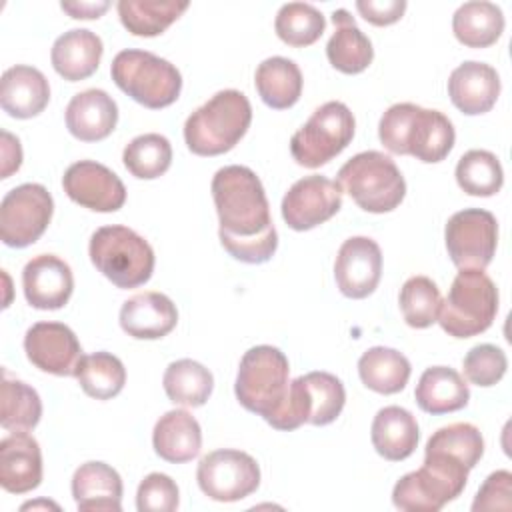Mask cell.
I'll return each instance as SVG.
<instances>
[{"label": "cell", "instance_id": "obj_45", "mask_svg": "<svg viewBox=\"0 0 512 512\" xmlns=\"http://www.w3.org/2000/svg\"><path fill=\"white\" fill-rule=\"evenodd\" d=\"M512 474L508 470L492 472L480 486L472 510H510L512 508Z\"/></svg>", "mask_w": 512, "mask_h": 512}, {"label": "cell", "instance_id": "obj_41", "mask_svg": "<svg viewBox=\"0 0 512 512\" xmlns=\"http://www.w3.org/2000/svg\"><path fill=\"white\" fill-rule=\"evenodd\" d=\"M398 302L408 326L428 328L438 320L442 294L428 276H412L402 284Z\"/></svg>", "mask_w": 512, "mask_h": 512}, {"label": "cell", "instance_id": "obj_23", "mask_svg": "<svg viewBox=\"0 0 512 512\" xmlns=\"http://www.w3.org/2000/svg\"><path fill=\"white\" fill-rule=\"evenodd\" d=\"M50 102V84L46 76L26 64H16L2 74L0 106L12 118H34Z\"/></svg>", "mask_w": 512, "mask_h": 512}, {"label": "cell", "instance_id": "obj_35", "mask_svg": "<svg viewBox=\"0 0 512 512\" xmlns=\"http://www.w3.org/2000/svg\"><path fill=\"white\" fill-rule=\"evenodd\" d=\"M76 380L90 398L110 400L122 392L126 384V368L118 356L100 350L82 356L76 368Z\"/></svg>", "mask_w": 512, "mask_h": 512}, {"label": "cell", "instance_id": "obj_13", "mask_svg": "<svg viewBox=\"0 0 512 512\" xmlns=\"http://www.w3.org/2000/svg\"><path fill=\"white\" fill-rule=\"evenodd\" d=\"M196 480L208 498L216 502H238L260 486V466L242 450L222 448L200 460Z\"/></svg>", "mask_w": 512, "mask_h": 512}, {"label": "cell", "instance_id": "obj_27", "mask_svg": "<svg viewBox=\"0 0 512 512\" xmlns=\"http://www.w3.org/2000/svg\"><path fill=\"white\" fill-rule=\"evenodd\" d=\"M418 436L416 418L402 406H384L372 420V446L390 462H400L412 456L418 446Z\"/></svg>", "mask_w": 512, "mask_h": 512}, {"label": "cell", "instance_id": "obj_40", "mask_svg": "<svg viewBox=\"0 0 512 512\" xmlns=\"http://www.w3.org/2000/svg\"><path fill=\"white\" fill-rule=\"evenodd\" d=\"M326 28V18L324 14L306 2H288L280 6L276 20H274V30L278 38L294 48H304L314 44Z\"/></svg>", "mask_w": 512, "mask_h": 512}, {"label": "cell", "instance_id": "obj_43", "mask_svg": "<svg viewBox=\"0 0 512 512\" xmlns=\"http://www.w3.org/2000/svg\"><path fill=\"white\" fill-rule=\"evenodd\" d=\"M464 376L482 388L494 386L502 380L508 368V358L502 348L494 344H478L468 350L462 360Z\"/></svg>", "mask_w": 512, "mask_h": 512}, {"label": "cell", "instance_id": "obj_4", "mask_svg": "<svg viewBox=\"0 0 512 512\" xmlns=\"http://www.w3.org/2000/svg\"><path fill=\"white\" fill-rule=\"evenodd\" d=\"M288 376L290 366L284 352L260 344L244 352L236 374L234 394L248 412L262 416L272 426L288 398Z\"/></svg>", "mask_w": 512, "mask_h": 512}, {"label": "cell", "instance_id": "obj_39", "mask_svg": "<svg viewBox=\"0 0 512 512\" xmlns=\"http://www.w3.org/2000/svg\"><path fill=\"white\" fill-rule=\"evenodd\" d=\"M0 424L8 432H28L42 416V402L38 392L22 380L4 378L0 392Z\"/></svg>", "mask_w": 512, "mask_h": 512}, {"label": "cell", "instance_id": "obj_10", "mask_svg": "<svg viewBox=\"0 0 512 512\" xmlns=\"http://www.w3.org/2000/svg\"><path fill=\"white\" fill-rule=\"evenodd\" d=\"M356 120L344 102L318 106L290 138V154L304 168H320L336 158L354 138Z\"/></svg>", "mask_w": 512, "mask_h": 512}, {"label": "cell", "instance_id": "obj_2", "mask_svg": "<svg viewBox=\"0 0 512 512\" xmlns=\"http://www.w3.org/2000/svg\"><path fill=\"white\" fill-rule=\"evenodd\" d=\"M378 138L392 154H408L420 162L434 164L450 154L456 132L442 112L400 102L382 114Z\"/></svg>", "mask_w": 512, "mask_h": 512}, {"label": "cell", "instance_id": "obj_25", "mask_svg": "<svg viewBox=\"0 0 512 512\" xmlns=\"http://www.w3.org/2000/svg\"><path fill=\"white\" fill-rule=\"evenodd\" d=\"M104 46L98 34L86 28H72L56 38L50 60L54 70L68 82L86 80L92 76L102 58Z\"/></svg>", "mask_w": 512, "mask_h": 512}, {"label": "cell", "instance_id": "obj_18", "mask_svg": "<svg viewBox=\"0 0 512 512\" xmlns=\"http://www.w3.org/2000/svg\"><path fill=\"white\" fill-rule=\"evenodd\" d=\"M22 288L28 304L38 310L62 308L74 290L70 266L54 254H38L22 270Z\"/></svg>", "mask_w": 512, "mask_h": 512}, {"label": "cell", "instance_id": "obj_28", "mask_svg": "<svg viewBox=\"0 0 512 512\" xmlns=\"http://www.w3.org/2000/svg\"><path fill=\"white\" fill-rule=\"evenodd\" d=\"M332 22H334V34L326 44L328 62L344 74L364 72L374 58V48L370 38L356 26L354 18L346 8L334 10Z\"/></svg>", "mask_w": 512, "mask_h": 512}, {"label": "cell", "instance_id": "obj_33", "mask_svg": "<svg viewBox=\"0 0 512 512\" xmlns=\"http://www.w3.org/2000/svg\"><path fill=\"white\" fill-rule=\"evenodd\" d=\"M122 26L134 34L152 38L162 34L186 10L188 2L172 0H120L116 4Z\"/></svg>", "mask_w": 512, "mask_h": 512}, {"label": "cell", "instance_id": "obj_34", "mask_svg": "<svg viewBox=\"0 0 512 512\" xmlns=\"http://www.w3.org/2000/svg\"><path fill=\"white\" fill-rule=\"evenodd\" d=\"M162 384L170 402L198 408L208 402L214 388V376L200 362L182 358L168 364Z\"/></svg>", "mask_w": 512, "mask_h": 512}, {"label": "cell", "instance_id": "obj_19", "mask_svg": "<svg viewBox=\"0 0 512 512\" xmlns=\"http://www.w3.org/2000/svg\"><path fill=\"white\" fill-rule=\"evenodd\" d=\"M448 96L468 116L486 114L500 96V76L490 64L476 60L462 62L448 78Z\"/></svg>", "mask_w": 512, "mask_h": 512}, {"label": "cell", "instance_id": "obj_22", "mask_svg": "<svg viewBox=\"0 0 512 512\" xmlns=\"http://www.w3.org/2000/svg\"><path fill=\"white\" fill-rule=\"evenodd\" d=\"M118 122L114 98L100 90L88 88L72 96L66 106V128L82 142H98L112 134Z\"/></svg>", "mask_w": 512, "mask_h": 512}, {"label": "cell", "instance_id": "obj_30", "mask_svg": "<svg viewBox=\"0 0 512 512\" xmlns=\"http://www.w3.org/2000/svg\"><path fill=\"white\" fill-rule=\"evenodd\" d=\"M254 84L266 106L274 110H286L300 100L302 72L294 60L272 56L258 64Z\"/></svg>", "mask_w": 512, "mask_h": 512}, {"label": "cell", "instance_id": "obj_16", "mask_svg": "<svg viewBox=\"0 0 512 512\" xmlns=\"http://www.w3.org/2000/svg\"><path fill=\"white\" fill-rule=\"evenodd\" d=\"M26 358L42 372L54 376H76L82 346L76 334L60 322H36L24 336Z\"/></svg>", "mask_w": 512, "mask_h": 512}, {"label": "cell", "instance_id": "obj_37", "mask_svg": "<svg viewBox=\"0 0 512 512\" xmlns=\"http://www.w3.org/2000/svg\"><path fill=\"white\" fill-rule=\"evenodd\" d=\"M122 162L126 170L140 180L160 178L172 164V146L166 136L148 132L132 138L124 152Z\"/></svg>", "mask_w": 512, "mask_h": 512}, {"label": "cell", "instance_id": "obj_20", "mask_svg": "<svg viewBox=\"0 0 512 512\" xmlns=\"http://www.w3.org/2000/svg\"><path fill=\"white\" fill-rule=\"evenodd\" d=\"M42 482V452L36 438L12 432L0 440V486L10 494H26Z\"/></svg>", "mask_w": 512, "mask_h": 512}, {"label": "cell", "instance_id": "obj_24", "mask_svg": "<svg viewBox=\"0 0 512 512\" xmlns=\"http://www.w3.org/2000/svg\"><path fill=\"white\" fill-rule=\"evenodd\" d=\"M72 496L82 512H120L122 478L106 462L80 464L72 476Z\"/></svg>", "mask_w": 512, "mask_h": 512}, {"label": "cell", "instance_id": "obj_48", "mask_svg": "<svg viewBox=\"0 0 512 512\" xmlns=\"http://www.w3.org/2000/svg\"><path fill=\"white\" fill-rule=\"evenodd\" d=\"M60 8L64 12H68L72 18L92 20V18H100L110 8V2H106V0H102V2H62Z\"/></svg>", "mask_w": 512, "mask_h": 512}, {"label": "cell", "instance_id": "obj_5", "mask_svg": "<svg viewBox=\"0 0 512 512\" xmlns=\"http://www.w3.org/2000/svg\"><path fill=\"white\" fill-rule=\"evenodd\" d=\"M468 472L458 458L424 452V464L394 484L392 504L404 512H438L462 494Z\"/></svg>", "mask_w": 512, "mask_h": 512}, {"label": "cell", "instance_id": "obj_36", "mask_svg": "<svg viewBox=\"0 0 512 512\" xmlns=\"http://www.w3.org/2000/svg\"><path fill=\"white\" fill-rule=\"evenodd\" d=\"M308 406V424L326 426L334 422L346 402L344 384L330 372H308L298 376Z\"/></svg>", "mask_w": 512, "mask_h": 512}, {"label": "cell", "instance_id": "obj_47", "mask_svg": "<svg viewBox=\"0 0 512 512\" xmlns=\"http://www.w3.org/2000/svg\"><path fill=\"white\" fill-rule=\"evenodd\" d=\"M22 164V148L20 140L12 136L8 130H2V172L0 178H8Z\"/></svg>", "mask_w": 512, "mask_h": 512}, {"label": "cell", "instance_id": "obj_17", "mask_svg": "<svg viewBox=\"0 0 512 512\" xmlns=\"http://www.w3.org/2000/svg\"><path fill=\"white\" fill-rule=\"evenodd\" d=\"M382 276L380 246L368 236H352L342 242L336 262L334 278L338 290L346 298L362 300L370 296Z\"/></svg>", "mask_w": 512, "mask_h": 512}, {"label": "cell", "instance_id": "obj_42", "mask_svg": "<svg viewBox=\"0 0 512 512\" xmlns=\"http://www.w3.org/2000/svg\"><path fill=\"white\" fill-rule=\"evenodd\" d=\"M424 452H442L458 458L470 470L480 462L484 454V438L480 430L470 422H454L438 428L426 442Z\"/></svg>", "mask_w": 512, "mask_h": 512}, {"label": "cell", "instance_id": "obj_29", "mask_svg": "<svg viewBox=\"0 0 512 512\" xmlns=\"http://www.w3.org/2000/svg\"><path fill=\"white\" fill-rule=\"evenodd\" d=\"M414 398L420 410L438 416L462 410L470 400V390L466 380L454 368L432 366L422 372Z\"/></svg>", "mask_w": 512, "mask_h": 512}, {"label": "cell", "instance_id": "obj_26", "mask_svg": "<svg viewBox=\"0 0 512 512\" xmlns=\"http://www.w3.org/2000/svg\"><path fill=\"white\" fill-rule=\"evenodd\" d=\"M154 452L172 464H182L198 456L202 448V430L188 410H168L158 418L152 432Z\"/></svg>", "mask_w": 512, "mask_h": 512}, {"label": "cell", "instance_id": "obj_12", "mask_svg": "<svg viewBox=\"0 0 512 512\" xmlns=\"http://www.w3.org/2000/svg\"><path fill=\"white\" fill-rule=\"evenodd\" d=\"M444 240L458 270H484L498 244L496 216L482 208H464L448 218Z\"/></svg>", "mask_w": 512, "mask_h": 512}, {"label": "cell", "instance_id": "obj_15", "mask_svg": "<svg viewBox=\"0 0 512 512\" xmlns=\"http://www.w3.org/2000/svg\"><path fill=\"white\" fill-rule=\"evenodd\" d=\"M66 196L94 212H116L126 202L122 180L104 164L80 160L68 166L62 176Z\"/></svg>", "mask_w": 512, "mask_h": 512}, {"label": "cell", "instance_id": "obj_1", "mask_svg": "<svg viewBox=\"0 0 512 512\" xmlns=\"http://www.w3.org/2000/svg\"><path fill=\"white\" fill-rule=\"evenodd\" d=\"M220 220L218 238L244 240L276 232L260 178L248 166H224L210 184Z\"/></svg>", "mask_w": 512, "mask_h": 512}, {"label": "cell", "instance_id": "obj_38", "mask_svg": "<svg viewBox=\"0 0 512 512\" xmlns=\"http://www.w3.org/2000/svg\"><path fill=\"white\" fill-rule=\"evenodd\" d=\"M456 182L470 196H494L504 184V172L496 154L468 150L456 164Z\"/></svg>", "mask_w": 512, "mask_h": 512}, {"label": "cell", "instance_id": "obj_49", "mask_svg": "<svg viewBox=\"0 0 512 512\" xmlns=\"http://www.w3.org/2000/svg\"><path fill=\"white\" fill-rule=\"evenodd\" d=\"M38 506H44V508H54V510H58V504H54V502H46V500H40V502H26V504H22V510H28V508H38Z\"/></svg>", "mask_w": 512, "mask_h": 512}, {"label": "cell", "instance_id": "obj_7", "mask_svg": "<svg viewBox=\"0 0 512 512\" xmlns=\"http://www.w3.org/2000/svg\"><path fill=\"white\" fill-rule=\"evenodd\" d=\"M114 84L134 102L160 110L174 104L182 90V76L168 60L146 50H122L110 66Z\"/></svg>", "mask_w": 512, "mask_h": 512}, {"label": "cell", "instance_id": "obj_21", "mask_svg": "<svg viewBox=\"0 0 512 512\" xmlns=\"http://www.w3.org/2000/svg\"><path fill=\"white\" fill-rule=\"evenodd\" d=\"M178 324L176 304L160 292H142L128 298L120 308L122 330L136 340H158Z\"/></svg>", "mask_w": 512, "mask_h": 512}, {"label": "cell", "instance_id": "obj_46", "mask_svg": "<svg viewBox=\"0 0 512 512\" xmlns=\"http://www.w3.org/2000/svg\"><path fill=\"white\" fill-rule=\"evenodd\" d=\"M356 10L374 26H390L398 22L406 10L404 0H358Z\"/></svg>", "mask_w": 512, "mask_h": 512}, {"label": "cell", "instance_id": "obj_32", "mask_svg": "<svg viewBox=\"0 0 512 512\" xmlns=\"http://www.w3.org/2000/svg\"><path fill=\"white\" fill-rule=\"evenodd\" d=\"M408 358L386 346L368 348L358 360V374L366 388L378 394H396L404 390L410 378Z\"/></svg>", "mask_w": 512, "mask_h": 512}, {"label": "cell", "instance_id": "obj_6", "mask_svg": "<svg viewBox=\"0 0 512 512\" xmlns=\"http://www.w3.org/2000/svg\"><path fill=\"white\" fill-rule=\"evenodd\" d=\"M88 254L96 270L118 288L146 284L156 262L152 246L138 232L122 224L98 228L90 238Z\"/></svg>", "mask_w": 512, "mask_h": 512}, {"label": "cell", "instance_id": "obj_8", "mask_svg": "<svg viewBox=\"0 0 512 512\" xmlns=\"http://www.w3.org/2000/svg\"><path fill=\"white\" fill-rule=\"evenodd\" d=\"M338 184L366 212L384 214L400 206L406 182L396 162L378 150L352 156L338 170Z\"/></svg>", "mask_w": 512, "mask_h": 512}, {"label": "cell", "instance_id": "obj_3", "mask_svg": "<svg viewBox=\"0 0 512 512\" xmlns=\"http://www.w3.org/2000/svg\"><path fill=\"white\" fill-rule=\"evenodd\" d=\"M252 122V106L240 90H220L184 124V142L198 156H218L232 150Z\"/></svg>", "mask_w": 512, "mask_h": 512}, {"label": "cell", "instance_id": "obj_44", "mask_svg": "<svg viewBox=\"0 0 512 512\" xmlns=\"http://www.w3.org/2000/svg\"><path fill=\"white\" fill-rule=\"evenodd\" d=\"M180 492L168 474H148L136 492V508L140 512H172L178 508Z\"/></svg>", "mask_w": 512, "mask_h": 512}, {"label": "cell", "instance_id": "obj_9", "mask_svg": "<svg viewBox=\"0 0 512 512\" xmlns=\"http://www.w3.org/2000/svg\"><path fill=\"white\" fill-rule=\"evenodd\" d=\"M498 314V288L484 270H460L442 300L438 320L454 338L486 332Z\"/></svg>", "mask_w": 512, "mask_h": 512}, {"label": "cell", "instance_id": "obj_14", "mask_svg": "<svg viewBox=\"0 0 512 512\" xmlns=\"http://www.w3.org/2000/svg\"><path fill=\"white\" fill-rule=\"evenodd\" d=\"M280 208L288 228L298 232L312 230L342 208V188L338 182L320 174L304 176L290 186Z\"/></svg>", "mask_w": 512, "mask_h": 512}, {"label": "cell", "instance_id": "obj_31", "mask_svg": "<svg viewBox=\"0 0 512 512\" xmlns=\"http://www.w3.org/2000/svg\"><path fill=\"white\" fill-rule=\"evenodd\" d=\"M504 14L500 6L486 0L464 2L452 16L456 40L468 48H488L504 32Z\"/></svg>", "mask_w": 512, "mask_h": 512}, {"label": "cell", "instance_id": "obj_11", "mask_svg": "<svg viewBox=\"0 0 512 512\" xmlns=\"http://www.w3.org/2000/svg\"><path fill=\"white\" fill-rule=\"evenodd\" d=\"M54 212L50 192L36 182H26L0 202V238L10 248H26L34 244L48 228Z\"/></svg>", "mask_w": 512, "mask_h": 512}]
</instances>
